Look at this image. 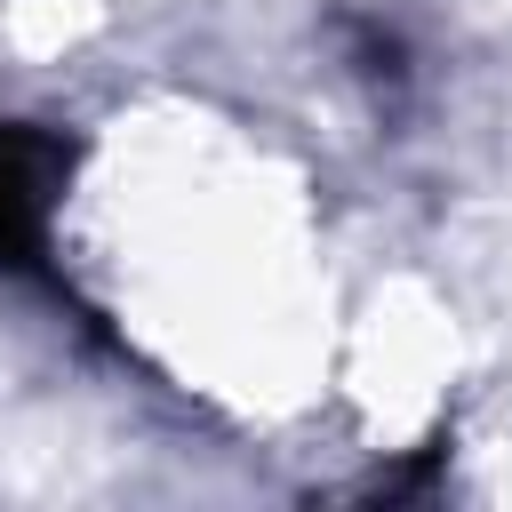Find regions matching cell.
<instances>
[{
  "label": "cell",
  "instance_id": "obj_1",
  "mask_svg": "<svg viewBox=\"0 0 512 512\" xmlns=\"http://www.w3.org/2000/svg\"><path fill=\"white\" fill-rule=\"evenodd\" d=\"M72 176V136L0 120V272H48V216Z\"/></svg>",
  "mask_w": 512,
  "mask_h": 512
}]
</instances>
